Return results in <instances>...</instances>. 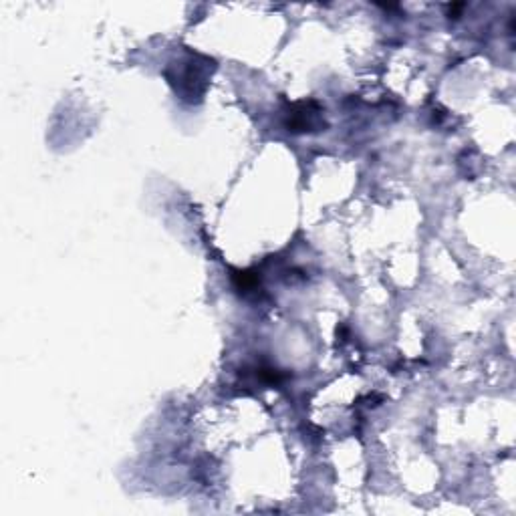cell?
<instances>
[{"mask_svg": "<svg viewBox=\"0 0 516 516\" xmlns=\"http://www.w3.org/2000/svg\"><path fill=\"white\" fill-rule=\"evenodd\" d=\"M214 71V61L198 55L188 53L184 59H178V63H172L166 71V77L170 85L176 89V93L182 95V99L198 101L204 97L210 75Z\"/></svg>", "mask_w": 516, "mask_h": 516, "instance_id": "obj_1", "label": "cell"}, {"mask_svg": "<svg viewBox=\"0 0 516 516\" xmlns=\"http://www.w3.org/2000/svg\"><path fill=\"white\" fill-rule=\"evenodd\" d=\"M287 127H289V132H293V134L319 132V129L323 127L321 109L313 101L311 103H295V105H291Z\"/></svg>", "mask_w": 516, "mask_h": 516, "instance_id": "obj_2", "label": "cell"}]
</instances>
